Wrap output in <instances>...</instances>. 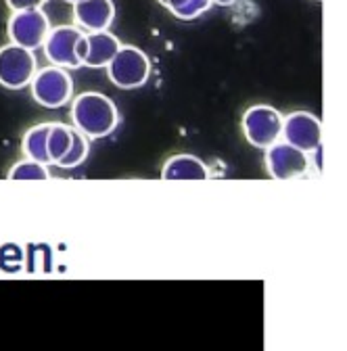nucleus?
I'll return each mask as SVG.
<instances>
[{
  "label": "nucleus",
  "mask_w": 347,
  "mask_h": 351,
  "mask_svg": "<svg viewBox=\"0 0 347 351\" xmlns=\"http://www.w3.org/2000/svg\"><path fill=\"white\" fill-rule=\"evenodd\" d=\"M71 123L88 138H105L117 128L119 111L101 93H82L71 101Z\"/></svg>",
  "instance_id": "f257e3e1"
},
{
  "label": "nucleus",
  "mask_w": 347,
  "mask_h": 351,
  "mask_svg": "<svg viewBox=\"0 0 347 351\" xmlns=\"http://www.w3.org/2000/svg\"><path fill=\"white\" fill-rule=\"evenodd\" d=\"M9 178L11 180H49L51 171H49V165H45V163L34 161V159H25V161H19L11 167Z\"/></svg>",
  "instance_id": "dca6fc26"
},
{
  "label": "nucleus",
  "mask_w": 347,
  "mask_h": 351,
  "mask_svg": "<svg viewBox=\"0 0 347 351\" xmlns=\"http://www.w3.org/2000/svg\"><path fill=\"white\" fill-rule=\"evenodd\" d=\"M211 3L220 5V7H230V5H235V3H237V0H211Z\"/></svg>",
  "instance_id": "6ab92c4d"
},
{
  "label": "nucleus",
  "mask_w": 347,
  "mask_h": 351,
  "mask_svg": "<svg viewBox=\"0 0 347 351\" xmlns=\"http://www.w3.org/2000/svg\"><path fill=\"white\" fill-rule=\"evenodd\" d=\"M11 11H25V9H42L47 0H5Z\"/></svg>",
  "instance_id": "a211bd4d"
},
{
  "label": "nucleus",
  "mask_w": 347,
  "mask_h": 351,
  "mask_svg": "<svg viewBox=\"0 0 347 351\" xmlns=\"http://www.w3.org/2000/svg\"><path fill=\"white\" fill-rule=\"evenodd\" d=\"M107 75L121 90H136V88L147 84L151 75V61L141 49L121 44L107 65Z\"/></svg>",
  "instance_id": "f03ea898"
},
{
  "label": "nucleus",
  "mask_w": 347,
  "mask_h": 351,
  "mask_svg": "<svg viewBox=\"0 0 347 351\" xmlns=\"http://www.w3.org/2000/svg\"><path fill=\"white\" fill-rule=\"evenodd\" d=\"M243 132L253 147L268 149L270 145L280 141L283 115L268 105H253L243 115Z\"/></svg>",
  "instance_id": "39448f33"
},
{
  "label": "nucleus",
  "mask_w": 347,
  "mask_h": 351,
  "mask_svg": "<svg viewBox=\"0 0 347 351\" xmlns=\"http://www.w3.org/2000/svg\"><path fill=\"white\" fill-rule=\"evenodd\" d=\"M266 167L274 180H293L308 173L310 157L285 141H276L266 149Z\"/></svg>",
  "instance_id": "6e6552de"
},
{
  "label": "nucleus",
  "mask_w": 347,
  "mask_h": 351,
  "mask_svg": "<svg viewBox=\"0 0 347 351\" xmlns=\"http://www.w3.org/2000/svg\"><path fill=\"white\" fill-rule=\"evenodd\" d=\"M49 32H51V21L42 9L13 11L9 25H7L9 40L29 51L40 49L42 44H45Z\"/></svg>",
  "instance_id": "423d86ee"
},
{
  "label": "nucleus",
  "mask_w": 347,
  "mask_h": 351,
  "mask_svg": "<svg viewBox=\"0 0 347 351\" xmlns=\"http://www.w3.org/2000/svg\"><path fill=\"white\" fill-rule=\"evenodd\" d=\"M115 19L113 0H77L73 3V21L82 32H103Z\"/></svg>",
  "instance_id": "9d476101"
},
{
  "label": "nucleus",
  "mask_w": 347,
  "mask_h": 351,
  "mask_svg": "<svg viewBox=\"0 0 347 351\" xmlns=\"http://www.w3.org/2000/svg\"><path fill=\"white\" fill-rule=\"evenodd\" d=\"M49 130H51V123H38L25 132L23 143H21V151H23L25 159H34V161H40L45 165H51V159L47 153Z\"/></svg>",
  "instance_id": "ddd939ff"
},
{
  "label": "nucleus",
  "mask_w": 347,
  "mask_h": 351,
  "mask_svg": "<svg viewBox=\"0 0 347 351\" xmlns=\"http://www.w3.org/2000/svg\"><path fill=\"white\" fill-rule=\"evenodd\" d=\"M209 7H211V0H187V3L180 5L176 11H171V15H176L182 21H191V19H197L199 15H203Z\"/></svg>",
  "instance_id": "f3484780"
},
{
  "label": "nucleus",
  "mask_w": 347,
  "mask_h": 351,
  "mask_svg": "<svg viewBox=\"0 0 347 351\" xmlns=\"http://www.w3.org/2000/svg\"><path fill=\"white\" fill-rule=\"evenodd\" d=\"M84 36V32L77 25H59V27H51L47 40H45V53L47 59L63 69H80L84 67L82 61L75 55V47L77 40Z\"/></svg>",
  "instance_id": "1a4fd4ad"
},
{
  "label": "nucleus",
  "mask_w": 347,
  "mask_h": 351,
  "mask_svg": "<svg viewBox=\"0 0 347 351\" xmlns=\"http://www.w3.org/2000/svg\"><path fill=\"white\" fill-rule=\"evenodd\" d=\"M280 138L303 153H316L322 143V123L310 111H295L283 117Z\"/></svg>",
  "instance_id": "0eeeda50"
},
{
  "label": "nucleus",
  "mask_w": 347,
  "mask_h": 351,
  "mask_svg": "<svg viewBox=\"0 0 347 351\" xmlns=\"http://www.w3.org/2000/svg\"><path fill=\"white\" fill-rule=\"evenodd\" d=\"M36 71L38 61L34 51L13 42L0 49V86L9 88V90H21V88L29 86Z\"/></svg>",
  "instance_id": "20e7f679"
},
{
  "label": "nucleus",
  "mask_w": 347,
  "mask_h": 351,
  "mask_svg": "<svg viewBox=\"0 0 347 351\" xmlns=\"http://www.w3.org/2000/svg\"><path fill=\"white\" fill-rule=\"evenodd\" d=\"M88 141H91L88 136L82 134L80 130L73 128V141H71V147H69V151L63 155V159H61L57 165L63 167V169H71V167H77L80 163H84L86 157H88V153H91V143H88Z\"/></svg>",
  "instance_id": "2eb2a0df"
},
{
  "label": "nucleus",
  "mask_w": 347,
  "mask_h": 351,
  "mask_svg": "<svg viewBox=\"0 0 347 351\" xmlns=\"http://www.w3.org/2000/svg\"><path fill=\"white\" fill-rule=\"evenodd\" d=\"M29 86H32L34 101L47 109L65 107L73 97V82L69 71L57 65L36 71Z\"/></svg>",
  "instance_id": "7ed1b4c3"
},
{
  "label": "nucleus",
  "mask_w": 347,
  "mask_h": 351,
  "mask_svg": "<svg viewBox=\"0 0 347 351\" xmlns=\"http://www.w3.org/2000/svg\"><path fill=\"white\" fill-rule=\"evenodd\" d=\"M73 141V128L65 123H51L49 138H47V153L51 159V165H57L63 155L69 151Z\"/></svg>",
  "instance_id": "4468645a"
},
{
  "label": "nucleus",
  "mask_w": 347,
  "mask_h": 351,
  "mask_svg": "<svg viewBox=\"0 0 347 351\" xmlns=\"http://www.w3.org/2000/svg\"><path fill=\"white\" fill-rule=\"evenodd\" d=\"M157 3H159V5H163V7H165V0H157Z\"/></svg>",
  "instance_id": "aec40b11"
},
{
  "label": "nucleus",
  "mask_w": 347,
  "mask_h": 351,
  "mask_svg": "<svg viewBox=\"0 0 347 351\" xmlns=\"http://www.w3.org/2000/svg\"><path fill=\"white\" fill-rule=\"evenodd\" d=\"M65 3H71L73 5V3H77V0H65Z\"/></svg>",
  "instance_id": "412c9836"
},
{
  "label": "nucleus",
  "mask_w": 347,
  "mask_h": 351,
  "mask_svg": "<svg viewBox=\"0 0 347 351\" xmlns=\"http://www.w3.org/2000/svg\"><path fill=\"white\" fill-rule=\"evenodd\" d=\"M163 180H205L209 178L207 165L195 155H174L161 169Z\"/></svg>",
  "instance_id": "f8f14e48"
},
{
  "label": "nucleus",
  "mask_w": 347,
  "mask_h": 351,
  "mask_svg": "<svg viewBox=\"0 0 347 351\" xmlns=\"http://www.w3.org/2000/svg\"><path fill=\"white\" fill-rule=\"evenodd\" d=\"M86 40H88V53H86L84 65L93 67V69L107 67L109 61L115 57V53L121 47V42L107 29H103V32H86Z\"/></svg>",
  "instance_id": "9b49d317"
}]
</instances>
